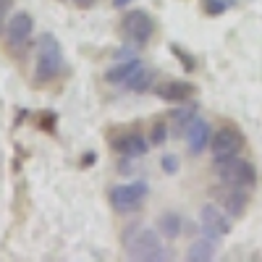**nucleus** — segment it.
I'll list each match as a JSON object with an SVG mask.
<instances>
[{"label":"nucleus","instance_id":"f257e3e1","mask_svg":"<svg viewBox=\"0 0 262 262\" xmlns=\"http://www.w3.org/2000/svg\"><path fill=\"white\" fill-rule=\"evenodd\" d=\"M123 244H126V257L134 262H158L168 257L163 233L158 228H144V226L128 228L123 236Z\"/></svg>","mask_w":262,"mask_h":262},{"label":"nucleus","instance_id":"f03ea898","mask_svg":"<svg viewBox=\"0 0 262 262\" xmlns=\"http://www.w3.org/2000/svg\"><path fill=\"white\" fill-rule=\"evenodd\" d=\"M63 48L53 34H42L39 48H37V63H34V79L39 84H48L60 76L63 71Z\"/></svg>","mask_w":262,"mask_h":262},{"label":"nucleus","instance_id":"7ed1b4c3","mask_svg":"<svg viewBox=\"0 0 262 262\" xmlns=\"http://www.w3.org/2000/svg\"><path fill=\"white\" fill-rule=\"evenodd\" d=\"M149 194V186L144 181H131V184H118V186H111L107 191V200H111V207L118 212V215H128V212H137L144 200Z\"/></svg>","mask_w":262,"mask_h":262},{"label":"nucleus","instance_id":"20e7f679","mask_svg":"<svg viewBox=\"0 0 262 262\" xmlns=\"http://www.w3.org/2000/svg\"><path fill=\"white\" fill-rule=\"evenodd\" d=\"M217 168V179L226 186H242V189H254L257 184V170L249 160H242V158H228L223 163H215Z\"/></svg>","mask_w":262,"mask_h":262},{"label":"nucleus","instance_id":"39448f33","mask_svg":"<svg viewBox=\"0 0 262 262\" xmlns=\"http://www.w3.org/2000/svg\"><path fill=\"white\" fill-rule=\"evenodd\" d=\"M244 144L242 131L233 126H221L210 139V152H212V163H223L228 158H236L238 149Z\"/></svg>","mask_w":262,"mask_h":262},{"label":"nucleus","instance_id":"423d86ee","mask_svg":"<svg viewBox=\"0 0 262 262\" xmlns=\"http://www.w3.org/2000/svg\"><path fill=\"white\" fill-rule=\"evenodd\" d=\"M123 34L134 42V45H147V42L152 39V34H155V21H152V16L142 8H131L126 16H123Z\"/></svg>","mask_w":262,"mask_h":262},{"label":"nucleus","instance_id":"0eeeda50","mask_svg":"<svg viewBox=\"0 0 262 262\" xmlns=\"http://www.w3.org/2000/svg\"><path fill=\"white\" fill-rule=\"evenodd\" d=\"M200 226H202V233L205 236H212V238H223L231 233V215L217 207V205H205L200 210Z\"/></svg>","mask_w":262,"mask_h":262},{"label":"nucleus","instance_id":"6e6552de","mask_svg":"<svg viewBox=\"0 0 262 262\" xmlns=\"http://www.w3.org/2000/svg\"><path fill=\"white\" fill-rule=\"evenodd\" d=\"M111 147L118 152V155L123 158H144L147 149H149V139H144L139 131H121V134H116L111 139Z\"/></svg>","mask_w":262,"mask_h":262},{"label":"nucleus","instance_id":"1a4fd4ad","mask_svg":"<svg viewBox=\"0 0 262 262\" xmlns=\"http://www.w3.org/2000/svg\"><path fill=\"white\" fill-rule=\"evenodd\" d=\"M32 32H34V18H32L27 11H18V13H13V16L6 21V39H8L11 48L27 45L29 37H32Z\"/></svg>","mask_w":262,"mask_h":262},{"label":"nucleus","instance_id":"9d476101","mask_svg":"<svg viewBox=\"0 0 262 262\" xmlns=\"http://www.w3.org/2000/svg\"><path fill=\"white\" fill-rule=\"evenodd\" d=\"M221 207L231 215V217H242L249 207V189L242 186H226L221 189Z\"/></svg>","mask_w":262,"mask_h":262},{"label":"nucleus","instance_id":"9b49d317","mask_svg":"<svg viewBox=\"0 0 262 262\" xmlns=\"http://www.w3.org/2000/svg\"><path fill=\"white\" fill-rule=\"evenodd\" d=\"M186 147H189V152L191 155H202V152L210 147V139H212V128H210V123L207 121H202V118H194V123L186 128Z\"/></svg>","mask_w":262,"mask_h":262},{"label":"nucleus","instance_id":"f8f14e48","mask_svg":"<svg viewBox=\"0 0 262 262\" xmlns=\"http://www.w3.org/2000/svg\"><path fill=\"white\" fill-rule=\"evenodd\" d=\"M155 95L165 102H173V105H181L186 102L191 95H194V84L191 81H184V79H173V81H163L160 86H155Z\"/></svg>","mask_w":262,"mask_h":262},{"label":"nucleus","instance_id":"ddd939ff","mask_svg":"<svg viewBox=\"0 0 262 262\" xmlns=\"http://www.w3.org/2000/svg\"><path fill=\"white\" fill-rule=\"evenodd\" d=\"M196 102H181V107H173L170 111V131H173V137H184L186 134V128L194 123L196 118Z\"/></svg>","mask_w":262,"mask_h":262},{"label":"nucleus","instance_id":"4468645a","mask_svg":"<svg viewBox=\"0 0 262 262\" xmlns=\"http://www.w3.org/2000/svg\"><path fill=\"white\" fill-rule=\"evenodd\" d=\"M139 69H142L139 60H121V63H113L111 69L105 71V81H107V84H126Z\"/></svg>","mask_w":262,"mask_h":262},{"label":"nucleus","instance_id":"2eb2a0df","mask_svg":"<svg viewBox=\"0 0 262 262\" xmlns=\"http://www.w3.org/2000/svg\"><path fill=\"white\" fill-rule=\"evenodd\" d=\"M186 259L189 262H210L215 259V242L212 236H202V238H194L186 249Z\"/></svg>","mask_w":262,"mask_h":262},{"label":"nucleus","instance_id":"dca6fc26","mask_svg":"<svg viewBox=\"0 0 262 262\" xmlns=\"http://www.w3.org/2000/svg\"><path fill=\"white\" fill-rule=\"evenodd\" d=\"M155 228L163 233V238H176V236H181L184 217L179 212H173V210H165V212L158 215V226Z\"/></svg>","mask_w":262,"mask_h":262},{"label":"nucleus","instance_id":"f3484780","mask_svg":"<svg viewBox=\"0 0 262 262\" xmlns=\"http://www.w3.org/2000/svg\"><path fill=\"white\" fill-rule=\"evenodd\" d=\"M152 81H155V71H149V69L142 66V69L126 81V90H131V92H147L152 86Z\"/></svg>","mask_w":262,"mask_h":262},{"label":"nucleus","instance_id":"a211bd4d","mask_svg":"<svg viewBox=\"0 0 262 262\" xmlns=\"http://www.w3.org/2000/svg\"><path fill=\"white\" fill-rule=\"evenodd\" d=\"M202 6H205L207 16H221L233 6V0H202Z\"/></svg>","mask_w":262,"mask_h":262},{"label":"nucleus","instance_id":"6ab92c4d","mask_svg":"<svg viewBox=\"0 0 262 262\" xmlns=\"http://www.w3.org/2000/svg\"><path fill=\"white\" fill-rule=\"evenodd\" d=\"M168 134H170V128H168L165 123H155V126H152V131H149V144H152V147L165 144Z\"/></svg>","mask_w":262,"mask_h":262},{"label":"nucleus","instance_id":"aec40b11","mask_svg":"<svg viewBox=\"0 0 262 262\" xmlns=\"http://www.w3.org/2000/svg\"><path fill=\"white\" fill-rule=\"evenodd\" d=\"M179 158L176 155H170V152H168V155H163V160H160V168L168 173V176H173V173H179Z\"/></svg>","mask_w":262,"mask_h":262},{"label":"nucleus","instance_id":"412c9836","mask_svg":"<svg viewBox=\"0 0 262 262\" xmlns=\"http://www.w3.org/2000/svg\"><path fill=\"white\" fill-rule=\"evenodd\" d=\"M170 53H176V55L181 58V63H184V69H186V71H194V69H196V60H194V58H189L179 45H170Z\"/></svg>","mask_w":262,"mask_h":262},{"label":"nucleus","instance_id":"4be33fe9","mask_svg":"<svg viewBox=\"0 0 262 262\" xmlns=\"http://www.w3.org/2000/svg\"><path fill=\"white\" fill-rule=\"evenodd\" d=\"M8 8H11V0H0V32H6V27H3L6 21L3 18H6V11Z\"/></svg>","mask_w":262,"mask_h":262},{"label":"nucleus","instance_id":"5701e85b","mask_svg":"<svg viewBox=\"0 0 262 262\" xmlns=\"http://www.w3.org/2000/svg\"><path fill=\"white\" fill-rule=\"evenodd\" d=\"M74 3H76L79 8H92V6L97 3V0H74Z\"/></svg>","mask_w":262,"mask_h":262},{"label":"nucleus","instance_id":"b1692460","mask_svg":"<svg viewBox=\"0 0 262 262\" xmlns=\"http://www.w3.org/2000/svg\"><path fill=\"white\" fill-rule=\"evenodd\" d=\"M131 3H134V0H113L116 8H126V6H131Z\"/></svg>","mask_w":262,"mask_h":262}]
</instances>
